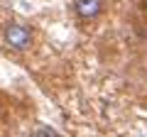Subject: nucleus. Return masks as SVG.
<instances>
[{
  "label": "nucleus",
  "mask_w": 147,
  "mask_h": 137,
  "mask_svg": "<svg viewBox=\"0 0 147 137\" xmlns=\"http://www.w3.org/2000/svg\"><path fill=\"white\" fill-rule=\"evenodd\" d=\"M30 137H61V135H59L52 125H37L34 130H32Z\"/></svg>",
  "instance_id": "obj_3"
},
{
  "label": "nucleus",
  "mask_w": 147,
  "mask_h": 137,
  "mask_svg": "<svg viewBox=\"0 0 147 137\" xmlns=\"http://www.w3.org/2000/svg\"><path fill=\"white\" fill-rule=\"evenodd\" d=\"M105 12V0H74V15L81 22H96Z\"/></svg>",
  "instance_id": "obj_2"
},
{
  "label": "nucleus",
  "mask_w": 147,
  "mask_h": 137,
  "mask_svg": "<svg viewBox=\"0 0 147 137\" xmlns=\"http://www.w3.org/2000/svg\"><path fill=\"white\" fill-rule=\"evenodd\" d=\"M3 42H5L7 49H12V52H27V49L34 44V30H32L30 25H25V22H5V27H3Z\"/></svg>",
  "instance_id": "obj_1"
},
{
  "label": "nucleus",
  "mask_w": 147,
  "mask_h": 137,
  "mask_svg": "<svg viewBox=\"0 0 147 137\" xmlns=\"http://www.w3.org/2000/svg\"><path fill=\"white\" fill-rule=\"evenodd\" d=\"M142 7H145V12H147V0H142Z\"/></svg>",
  "instance_id": "obj_4"
}]
</instances>
